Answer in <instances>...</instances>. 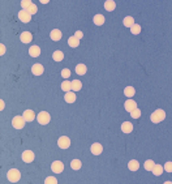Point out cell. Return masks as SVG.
<instances>
[{"instance_id":"cb8c5ba5","label":"cell","mask_w":172,"mask_h":184,"mask_svg":"<svg viewBox=\"0 0 172 184\" xmlns=\"http://www.w3.org/2000/svg\"><path fill=\"white\" fill-rule=\"evenodd\" d=\"M61 89L64 90L65 93H68V91H71V90H72V83H69L68 80L63 81V83H61Z\"/></svg>"},{"instance_id":"4fadbf2b","label":"cell","mask_w":172,"mask_h":184,"mask_svg":"<svg viewBox=\"0 0 172 184\" xmlns=\"http://www.w3.org/2000/svg\"><path fill=\"white\" fill-rule=\"evenodd\" d=\"M22 116H24V119L26 121H33L35 119V114H34V111H33V110H25Z\"/></svg>"},{"instance_id":"30bf717a","label":"cell","mask_w":172,"mask_h":184,"mask_svg":"<svg viewBox=\"0 0 172 184\" xmlns=\"http://www.w3.org/2000/svg\"><path fill=\"white\" fill-rule=\"evenodd\" d=\"M102 152H103V146L99 142H95L91 145V153L94 154V156H99V154H102Z\"/></svg>"},{"instance_id":"d590c367","label":"cell","mask_w":172,"mask_h":184,"mask_svg":"<svg viewBox=\"0 0 172 184\" xmlns=\"http://www.w3.org/2000/svg\"><path fill=\"white\" fill-rule=\"evenodd\" d=\"M61 76L64 77V78H69V76H71V71L67 69V68H65V69H63L61 71Z\"/></svg>"},{"instance_id":"e575fe53","label":"cell","mask_w":172,"mask_h":184,"mask_svg":"<svg viewBox=\"0 0 172 184\" xmlns=\"http://www.w3.org/2000/svg\"><path fill=\"white\" fill-rule=\"evenodd\" d=\"M163 169L166 170L167 172H172V162H166V165L163 166Z\"/></svg>"},{"instance_id":"4316f807","label":"cell","mask_w":172,"mask_h":184,"mask_svg":"<svg viewBox=\"0 0 172 184\" xmlns=\"http://www.w3.org/2000/svg\"><path fill=\"white\" fill-rule=\"evenodd\" d=\"M144 167H145V170H147V171H153V169L155 167V163L151 159H147L146 162H145Z\"/></svg>"},{"instance_id":"8992f818","label":"cell","mask_w":172,"mask_h":184,"mask_svg":"<svg viewBox=\"0 0 172 184\" xmlns=\"http://www.w3.org/2000/svg\"><path fill=\"white\" fill-rule=\"evenodd\" d=\"M51 170L55 174H60V172H63V170H64V163L60 162V161H55L51 165Z\"/></svg>"},{"instance_id":"484cf974","label":"cell","mask_w":172,"mask_h":184,"mask_svg":"<svg viewBox=\"0 0 172 184\" xmlns=\"http://www.w3.org/2000/svg\"><path fill=\"white\" fill-rule=\"evenodd\" d=\"M163 166L162 165H155V167L153 169V174L155 176H159V175H162V172H163Z\"/></svg>"},{"instance_id":"ffe728a7","label":"cell","mask_w":172,"mask_h":184,"mask_svg":"<svg viewBox=\"0 0 172 184\" xmlns=\"http://www.w3.org/2000/svg\"><path fill=\"white\" fill-rule=\"evenodd\" d=\"M124 94H125V97H128V98H132L133 95L136 94V90H134V88L133 86H127L124 89Z\"/></svg>"},{"instance_id":"8fae6325","label":"cell","mask_w":172,"mask_h":184,"mask_svg":"<svg viewBox=\"0 0 172 184\" xmlns=\"http://www.w3.org/2000/svg\"><path fill=\"white\" fill-rule=\"evenodd\" d=\"M20 39H21L22 43H29V42H31L33 35H31V33H29V31H24L20 35Z\"/></svg>"},{"instance_id":"8d00e7d4","label":"cell","mask_w":172,"mask_h":184,"mask_svg":"<svg viewBox=\"0 0 172 184\" xmlns=\"http://www.w3.org/2000/svg\"><path fill=\"white\" fill-rule=\"evenodd\" d=\"M37 11H38V8H37V5H34V4H33L30 8L28 9V12L30 13V15H34V13H37Z\"/></svg>"},{"instance_id":"5b68a950","label":"cell","mask_w":172,"mask_h":184,"mask_svg":"<svg viewBox=\"0 0 172 184\" xmlns=\"http://www.w3.org/2000/svg\"><path fill=\"white\" fill-rule=\"evenodd\" d=\"M58 145H59V147H61V149H68V147L71 146V140H69V137H67V136H61L58 141Z\"/></svg>"},{"instance_id":"277c9868","label":"cell","mask_w":172,"mask_h":184,"mask_svg":"<svg viewBox=\"0 0 172 184\" xmlns=\"http://www.w3.org/2000/svg\"><path fill=\"white\" fill-rule=\"evenodd\" d=\"M25 123H26V120L24 119V116H16V118H13V120H12L13 127L17 128V129H21V128H24Z\"/></svg>"},{"instance_id":"d6a6232c","label":"cell","mask_w":172,"mask_h":184,"mask_svg":"<svg viewBox=\"0 0 172 184\" xmlns=\"http://www.w3.org/2000/svg\"><path fill=\"white\" fill-rule=\"evenodd\" d=\"M44 184H58V180H56L55 176H48V178L44 180Z\"/></svg>"},{"instance_id":"836d02e7","label":"cell","mask_w":172,"mask_h":184,"mask_svg":"<svg viewBox=\"0 0 172 184\" xmlns=\"http://www.w3.org/2000/svg\"><path fill=\"white\" fill-rule=\"evenodd\" d=\"M130 115H132V118H133V119H138V118L141 116V110L136 108L134 111H132V112H130Z\"/></svg>"},{"instance_id":"603a6c76","label":"cell","mask_w":172,"mask_h":184,"mask_svg":"<svg viewBox=\"0 0 172 184\" xmlns=\"http://www.w3.org/2000/svg\"><path fill=\"white\" fill-rule=\"evenodd\" d=\"M94 24L95 25H103L104 24V16L103 15H95L94 16Z\"/></svg>"},{"instance_id":"3957f363","label":"cell","mask_w":172,"mask_h":184,"mask_svg":"<svg viewBox=\"0 0 172 184\" xmlns=\"http://www.w3.org/2000/svg\"><path fill=\"white\" fill-rule=\"evenodd\" d=\"M37 119H38V123L39 124H42V126H46V124L50 123V120H51V116H50L48 112H46V111H42V112L38 114Z\"/></svg>"},{"instance_id":"e0dca14e","label":"cell","mask_w":172,"mask_h":184,"mask_svg":"<svg viewBox=\"0 0 172 184\" xmlns=\"http://www.w3.org/2000/svg\"><path fill=\"white\" fill-rule=\"evenodd\" d=\"M29 54H30V56H33V58H37V56H39V54H41V48H39L38 46H31V47L29 48Z\"/></svg>"},{"instance_id":"52a82bcc","label":"cell","mask_w":172,"mask_h":184,"mask_svg":"<svg viewBox=\"0 0 172 184\" xmlns=\"http://www.w3.org/2000/svg\"><path fill=\"white\" fill-rule=\"evenodd\" d=\"M18 18H20V21H22V22H29L31 20V15L28 11L22 9V11L18 12Z\"/></svg>"},{"instance_id":"1f68e13d","label":"cell","mask_w":172,"mask_h":184,"mask_svg":"<svg viewBox=\"0 0 172 184\" xmlns=\"http://www.w3.org/2000/svg\"><path fill=\"white\" fill-rule=\"evenodd\" d=\"M21 5H22V8H24L25 11H28V9L33 5V3L30 1V0H28V1H26V0H22V1H21Z\"/></svg>"},{"instance_id":"6da1fadb","label":"cell","mask_w":172,"mask_h":184,"mask_svg":"<svg viewBox=\"0 0 172 184\" xmlns=\"http://www.w3.org/2000/svg\"><path fill=\"white\" fill-rule=\"evenodd\" d=\"M164 118H166V112H164L163 110H155L154 112L151 114L150 120L153 121V123H159V121L164 120Z\"/></svg>"},{"instance_id":"f35d334b","label":"cell","mask_w":172,"mask_h":184,"mask_svg":"<svg viewBox=\"0 0 172 184\" xmlns=\"http://www.w3.org/2000/svg\"><path fill=\"white\" fill-rule=\"evenodd\" d=\"M0 47H1V54H4V52H5V47H4V45H0Z\"/></svg>"},{"instance_id":"ac0fdd59","label":"cell","mask_w":172,"mask_h":184,"mask_svg":"<svg viewBox=\"0 0 172 184\" xmlns=\"http://www.w3.org/2000/svg\"><path fill=\"white\" fill-rule=\"evenodd\" d=\"M104 8H106V11H108V12L114 11V9L116 8V3H115L114 0H107V1L104 3Z\"/></svg>"},{"instance_id":"9c48e42d","label":"cell","mask_w":172,"mask_h":184,"mask_svg":"<svg viewBox=\"0 0 172 184\" xmlns=\"http://www.w3.org/2000/svg\"><path fill=\"white\" fill-rule=\"evenodd\" d=\"M124 107H125V110H127L128 112H132V111H134L136 108H137V103H136V101H133V99H128L127 102H125Z\"/></svg>"},{"instance_id":"ab89813d","label":"cell","mask_w":172,"mask_h":184,"mask_svg":"<svg viewBox=\"0 0 172 184\" xmlns=\"http://www.w3.org/2000/svg\"><path fill=\"white\" fill-rule=\"evenodd\" d=\"M163 184H172V182H166V183H163Z\"/></svg>"},{"instance_id":"f1b7e54d","label":"cell","mask_w":172,"mask_h":184,"mask_svg":"<svg viewBox=\"0 0 172 184\" xmlns=\"http://www.w3.org/2000/svg\"><path fill=\"white\" fill-rule=\"evenodd\" d=\"M124 25L128 26V28H132V26L134 25V18L132 17V16H128V17L124 18Z\"/></svg>"},{"instance_id":"7402d4cb","label":"cell","mask_w":172,"mask_h":184,"mask_svg":"<svg viewBox=\"0 0 172 184\" xmlns=\"http://www.w3.org/2000/svg\"><path fill=\"white\" fill-rule=\"evenodd\" d=\"M68 45H69V47H77V46L80 45V39L76 38L73 35V37H71L68 39Z\"/></svg>"},{"instance_id":"74e56055","label":"cell","mask_w":172,"mask_h":184,"mask_svg":"<svg viewBox=\"0 0 172 184\" xmlns=\"http://www.w3.org/2000/svg\"><path fill=\"white\" fill-rule=\"evenodd\" d=\"M74 37L78 38V39H81L82 37H84V33H82L81 30H77V31H76V34H74Z\"/></svg>"},{"instance_id":"d6986e66","label":"cell","mask_w":172,"mask_h":184,"mask_svg":"<svg viewBox=\"0 0 172 184\" xmlns=\"http://www.w3.org/2000/svg\"><path fill=\"white\" fill-rule=\"evenodd\" d=\"M64 99H65V102H68V103H73L76 101V94L73 91H68V93H65Z\"/></svg>"},{"instance_id":"9a60e30c","label":"cell","mask_w":172,"mask_h":184,"mask_svg":"<svg viewBox=\"0 0 172 184\" xmlns=\"http://www.w3.org/2000/svg\"><path fill=\"white\" fill-rule=\"evenodd\" d=\"M50 37H51L52 41H60L61 39V31L59 30V29H54V30L51 31V34H50Z\"/></svg>"},{"instance_id":"7a4b0ae2","label":"cell","mask_w":172,"mask_h":184,"mask_svg":"<svg viewBox=\"0 0 172 184\" xmlns=\"http://www.w3.org/2000/svg\"><path fill=\"white\" fill-rule=\"evenodd\" d=\"M7 178H8L9 182L16 183L20 180V178H21V172H20L17 169H12L8 171V174H7Z\"/></svg>"},{"instance_id":"4dcf8cb0","label":"cell","mask_w":172,"mask_h":184,"mask_svg":"<svg viewBox=\"0 0 172 184\" xmlns=\"http://www.w3.org/2000/svg\"><path fill=\"white\" fill-rule=\"evenodd\" d=\"M130 31H132V34H140V31H141V26L138 25V24H134L133 26L130 28Z\"/></svg>"},{"instance_id":"f546056e","label":"cell","mask_w":172,"mask_h":184,"mask_svg":"<svg viewBox=\"0 0 172 184\" xmlns=\"http://www.w3.org/2000/svg\"><path fill=\"white\" fill-rule=\"evenodd\" d=\"M52 58H54L55 61H61L63 59H64V54H63L61 51H55L54 55H52Z\"/></svg>"},{"instance_id":"83f0119b","label":"cell","mask_w":172,"mask_h":184,"mask_svg":"<svg viewBox=\"0 0 172 184\" xmlns=\"http://www.w3.org/2000/svg\"><path fill=\"white\" fill-rule=\"evenodd\" d=\"M81 166H82V163H81L80 159H73V161L71 162V167H72L73 170H80Z\"/></svg>"},{"instance_id":"2e32d148","label":"cell","mask_w":172,"mask_h":184,"mask_svg":"<svg viewBox=\"0 0 172 184\" xmlns=\"http://www.w3.org/2000/svg\"><path fill=\"white\" fill-rule=\"evenodd\" d=\"M128 169L132 170V171H137L138 169H140V163H138V161L136 159H132L128 162Z\"/></svg>"},{"instance_id":"7c38bea8","label":"cell","mask_w":172,"mask_h":184,"mask_svg":"<svg viewBox=\"0 0 172 184\" xmlns=\"http://www.w3.org/2000/svg\"><path fill=\"white\" fill-rule=\"evenodd\" d=\"M43 71H44V68H43L42 64H34L31 68V72L33 74H35V76H41V74L43 73Z\"/></svg>"},{"instance_id":"ba28073f","label":"cell","mask_w":172,"mask_h":184,"mask_svg":"<svg viewBox=\"0 0 172 184\" xmlns=\"http://www.w3.org/2000/svg\"><path fill=\"white\" fill-rule=\"evenodd\" d=\"M22 161L26 163H30L34 161V153L31 152V150H25L24 153H22Z\"/></svg>"},{"instance_id":"d4e9b609","label":"cell","mask_w":172,"mask_h":184,"mask_svg":"<svg viewBox=\"0 0 172 184\" xmlns=\"http://www.w3.org/2000/svg\"><path fill=\"white\" fill-rule=\"evenodd\" d=\"M82 88V84L80 80H73L72 81V90L73 91H78Z\"/></svg>"},{"instance_id":"5bb4252c","label":"cell","mask_w":172,"mask_h":184,"mask_svg":"<svg viewBox=\"0 0 172 184\" xmlns=\"http://www.w3.org/2000/svg\"><path fill=\"white\" fill-rule=\"evenodd\" d=\"M121 131H123L124 133H130L132 131H133V126H132L130 121H124V123L121 124Z\"/></svg>"},{"instance_id":"44dd1931","label":"cell","mask_w":172,"mask_h":184,"mask_svg":"<svg viewBox=\"0 0 172 184\" xmlns=\"http://www.w3.org/2000/svg\"><path fill=\"white\" fill-rule=\"evenodd\" d=\"M86 71H87V68H86L85 64H78L77 67H76V73L80 74V76H82V74L86 73Z\"/></svg>"}]
</instances>
